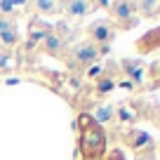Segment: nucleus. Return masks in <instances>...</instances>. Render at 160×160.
Here are the masks:
<instances>
[{"label": "nucleus", "instance_id": "obj_1", "mask_svg": "<svg viewBox=\"0 0 160 160\" xmlns=\"http://www.w3.org/2000/svg\"><path fill=\"white\" fill-rule=\"evenodd\" d=\"M80 122L85 125V132H82V151L87 155H99L104 151V134H101L99 125L92 122V118H87V115H82Z\"/></svg>", "mask_w": 160, "mask_h": 160}, {"label": "nucleus", "instance_id": "obj_2", "mask_svg": "<svg viewBox=\"0 0 160 160\" xmlns=\"http://www.w3.org/2000/svg\"><path fill=\"white\" fill-rule=\"evenodd\" d=\"M90 35L94 40H99V42H108L111 35H113V31H111V26L106 24V21H97V24L90 26Z\"/></svg>", "mask_w": 160, "mask_h": 160}, {"label": "nucleus", "instance_id": "obj_3", "mask_svg": "<svg viewBox=\"0 0 160 160\" xmlns=\"http://www.w3.org/2000/svg\"><path fill=\"white\" fill-rule=\"evenodd\" d=\"M75 59L80 61V64H90V61L97 59V47L94 45H78L75 47Z\"/></svg>", "mask_w": 160, "mask_h": 160}, {"label": "nucleus", "instance_id": "obj_4", "mask_svg": "<svg viewBox=\"0 0 160 160\" xmlns=\"http://www.w3.org/2000/svg\"><path fill=\"white\" fill-rule=\"evenodd\" d=\"M125 73L130 75V82L132 85H139L141 80H144V66L139 64V61H125Z\"/></svg>", "mask_w": 160, "mask_h": 160}, {"label": "nucleus", "instance_id": "obj_5", "mask_svg": "<svg viewBox=\"0 0 160 160\" xmlns=\"http://www.w3.org/2000/svg\"><path fill=\"white\" fill-rule=\"evenodd\" d=\"M134 10H137V5H132V2H115L113 5V12L118 19H130L134 14Z\"/></svg>", "mask_w": 160, "mask_h": 160}, {"label": "nucleus", "instance_id": "obj_6", "mask_svg": "<svg viewBox=\"0 0 160 160\" xmlns=\"http://www.w3.org/2000/svg\"><path fill=\"white\" fill-rule=\"evenodd\" d=\"M111 115H113V106H97L94 108V122L101 125V122L111 120Z\"/></svg>", "mask_w": 160, "mask_h": 160}, {"label": "nucleus", "instance_id": "obj_7", "mask_svg": "<svg viewBox=\"0 0 160 160\" xmlns=\"http://www.w3.org/2000/svg\"><path fill=\"white\" fill-rule=\"evenodd\" d=\"M45 47H47L50 52H59V50H61V38H59V35H54V33H47Z\"/></svg>", "mask_w": 160, "mask_h": 160}, {"label": "nucleus", "instance_id": "obj_8", "mask_svg": "<svg viewBox=\"0 0 160 160\" xmlns=\"http://www.w3.org/2000/svg\"><path fill=\"white\" fill-rule=\"evenodd\" d=\"M66 10H68L71 14H85V12L90 10V5H87V2H68Z\"/></svg>", "mask_w": 160, "mask_h": 160}, {"label": "nucleus", "instance_id": "obj_9", "mask_svg": "<svg viewBox=\"0 0 160 160\" xmlns=\"http://www.w3.org/2000/svg\"><path fill=\"white\" fill-rule=\"evenodd\" d=\"M137 7H139V10H144V14H158V10H160V5H158V2H139V5H137Z\"/></svg>", "mask_w": 160, "mask_h": 160}, {"label": "nucleus", "instance_id": "obj_10", "mask_svg": "<svg viewBox=\"0 0 160 160\" xmlns=\"http://www.w3.org/2000/svg\"><path fill=\"white\" fill-rule=\"evenodd\" d=\"M120 118L125 120V122H134L137 113H134V111H130V108H127V106H122V108H120Z\"/></svg>", "mask_w": 160, "mask_h": 160}, {"label": "nucleus", "instance_id": "obj_11", "mask_svg": "<svg viewBox=\"0 0 160 160\" xmlns=\"http://www.w3.org/2000/svg\"><path fill=\"white\" fill-rule=\"evenodd\" d=\"M0 40H2L5 45H12V42L17 40V35H14V28H10V31H2V33H0Z\"/></svg>", "mask_w": 160, "mask_h": 160}, {"label": "nucleus", "instance_id": "obj_12", "mask_svg": "<svg viewBox=\"0 0 160 160\" xmlns=\"http://www.w3.org/2000/svg\"><path fill=\"white\" fill-rule=\"evenodd\" d=\"M111 90H113V80L111 78H106V80L99 82V92H111Z\"/></svg>", "mask_w": 160, "mask_h": 160}, {"label": "nucleus", "instance_id": "obj_13", "mask_svg": "<svg viewBox=\"0 0 160 160\" xmlns=\"http://www.w3.org/2000/svg\"><path fill=\"white\" fill-rule=\"evenodd\" d=\"M40 10H54V2H38Z\"/></svg>", "mask_w": 160, "mask_h": 160}, {"label": "nucleus", "instance_id": "obj_14", "mask_svg": "<svg viewBox=\"0 0 160 160\" xmlns=\"http://www.w3.org/2000/svg\"><path fill=\"white\" fill-rule=\"evenodd\" d=\"M14 7V2H0V10H12Z\"/></svg>", "mask_w": 160, "mask_h": 160}, {"label": "nucleus", "instance_id": "obj_15", "mask_svg": "<svg viewBox=\"0 0 160 160\" xmlns=\"http://www.w3.org/2000/svg\"><path fill=\"white\" fill-rule=\"evenodd\" d=\"M101 73V66H92V71H90V75H99Z\"/></svg>", "mask_w": 160, "mask_h": 160}]
</instances>
